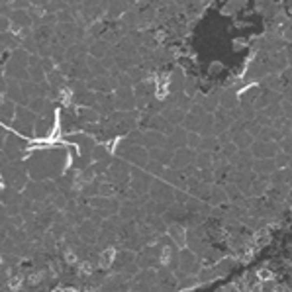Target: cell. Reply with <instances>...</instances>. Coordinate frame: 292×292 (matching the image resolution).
I'll use <instances>...</instances> for the list:
<instances>
[{"mask_svg": "<svg viewBox=\"0 0 292 292\" xmlns=\"http://www.w3.org/2000/svg\"><path fill=\"white\" fill-rule=\"evenodd\" d=\"M280 143L278 141H259L255 139V143L251 145V153L255 159H274L280 153Z\"/></svg>", "mask_w": 292, "mask_h": 292, "instance_id": "6da1fadb", "label": "cell"}, {"mask_svg": "<svg viewBox=\"0 0 292 292\" xmlns=\"http://www.w3.org/2000/svg\"><path fill=\"white\" fill-rule=\"evenodd\" d=\"M167 233H169V239L177 245V247H185L187 245V239H188V229L181 224V222H173L167 226Z\"/></svg>", "mask_w": 292, "mask_h": 292, "instance_id": "7a4b0ae2", "label": "cell"}, {"mask_svg": "<svg viewBox=\"0 0 292 292\" xmlns=\"http://www.w3.org/2000/svg\"><path fill=\"white\" fill-rule=\"evenodd\" d=\"M251 171H253L257 177H272V175L278 171V167H276L274 159H255Z\"/></svg>", "mask_w": 292, "mask_h": 292, "instance_id": "3957f363", "label": "cell"}]
</instances>
